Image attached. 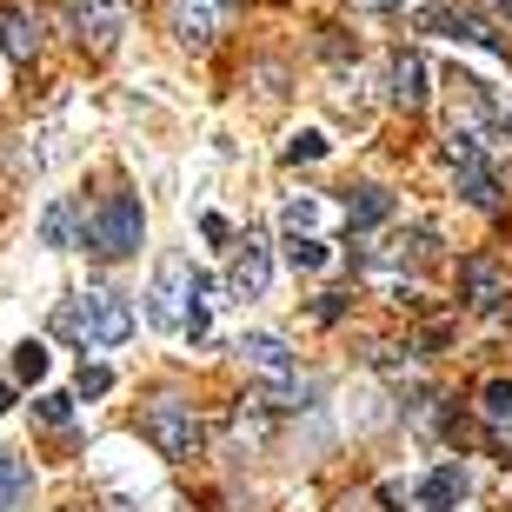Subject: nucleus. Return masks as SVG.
<instances>
[{
	"label": "nucleus",
	"mask_w": 512,
	"mask_h": 512,
	"mask_svg": "<svg viewBox=\"0 0 512 512\" xmlns=\"http://www.w3.org/2000/svg\"><path fill=\"white\" fill-rule=\"evenodd\" d=\"M506 120H512V100H506Z\"/></svg>",
	"instance_id": "bb28decb"
},
{
	"label": "nucleus",
	"mask_w": 512,
	"mask_h": 512,
	"mask_svg": "<svg viewBox=\"0 0 512 512\" xmlns=\"http://www.w3.org/2000/svg\"><path fill=\"white\" fill-rule=\"evenodd\" d=\"M60 333L80 346H127L133 340V306L120 300V293H80V300L60 306Z\"/></svg>",
	"instance_id": "f257e3e1"
},
{
	"label": "nucleus",
	"mask_w": 512,
	"mask_h": 512,
	"mask_svg": "<svg viewBox=\"0 0 512 512\" xmlns=\"http://www.w3.org/2000/svg\"><path fill=\"white\" fill-rule=\"evenodd\" d=\"M147 439L160 446V459H193L200 453V413L187 399H153L147 406Z\"/></svg>",
	"instance_id": "20e7f679"
},
{
	"label": "nucleus",
	"mask_w": 512,
	"mask_h": 512,
	"mask_svg": "<svg viewBox=\"0 0 512 512\" xmlns=\"http://www.w3.org/2000/svg\"><path fill=\"white\" fill-rule=\"evenodd\" d=\"M326 153V133H293V140H286V160H293V167H300V160H320Z\"/></svg>",
	"instance_id": "5701e85b"
},
{
	"label": "nucleus",
	"mask_w": 512,
	"mask_h": 512,
	"mask_svg": "<svg viewBox=\"0 0 512 512\" xmlns=\"http://www.w3.org/2000/svg\"><path fill=\"white\" fill-rule=\"evenodd\" d=\"M479 413L506 426V419H512V380H486V386H479Z\"/></svg>",
	"instance_id": "aec40b11"
},
{
	"label": "nucleus",
	"mask_w": 512,
	"mask_h": 512,
	"mask_svg": "<svg viewBox=\"0 0 512 512\" xmlns=\"http://www.w3.org/2000/svg\"><path fill=\"white\" fill-rule=\"evenodd\" d=\"M14 399H20V386H14V380H0V413H14Z\"/></svg>",
	"instance_id": "b1692460"
},
{
	"label": "nucleus",
	"mask_w": 512,
	"mask_h": 512,
	"mask_svg": "<svg viewBox=\"0 0 512 512\" xmlns=\"http://www.w3.org/2000/svg\"><path fill=\"white\" fill-rule=\"evenodd\" d=\"M320 193H293V200H286V213H280V227H286V240H300V233H313L320 227Z\"/></svg>",
	"instance_id": "a211bd4d"
},
{
	"label": "nucleus",
	"mask_w": 512,
	"mask_h": 512,
	"mask_svg": "<svg viewBox=\"0 0 512 512\" xmlns=\"http://www.w3.org/2000/svg\"><path fill=\"white\" fill-rule=\"evenodd\" d=\"M27 493H34V473H27V459H20L14 446H0V512L20 506Z\"/></svg>",
	"instance_id": "2eb2a0df"
},
{
	"label": "nucleus",
	"mask_w": 512,
	"mask_h": 512,
	"mask_svg": "<svg viewBox=\"0 0 512 512\" xmlns=\"http://www.w3.org/2000/svg\"><path fill=\"white\" fill-rule=\"evenodd\" d=\"M419 512H453L466 499V466H433V473L419 479Z\"/></svg>",
	"instance_id": "f8f14e48"
},
{
	"label": "nucleus",
	"mask_w": 512,
	"mask_h": 512,
	"mask_svg": "<svg viewBox=\"0 0 512 512\" xmlns=\"http://www.w3.org/2000/svg\"><path fill=\"white\" fill-rule=\"evenodd\" d=\"M187 306H193V266L187 260H160L153 293H147V320L160 326V333H180V326H187Z\"/></svg>",
	"instance_id": "39448f33"
},
{
	"label": "nucleus",
	"mask_w": 512,
	"mask_h": 512,
	"mask_svg": "<svg viewBox=\"0 0 512 512\" xmlns=\"http://www.w3.org/2000/svg\"><path fill=\"white\" fill-rule=\"evenodd\" d=\"M380 220H393V193L386 187H353V200H346V227L366 233V227H380Z\"/></svg>",
	"instance_id": "ddd939ff"
},
{
	"label": "nucleus",
	"mask_w": 512,
	"mask_h": 512,
	"mask_svg": "<svg viewBox=\"0 0 512 512\" xmlns=\"http://www.w3.org/2000/svg\"><path fill=\"white\" fill-rule=\"evenodd\" d=\"M0 47H7L14 60H34V47H40V27H34L27 14H20V7H0Z\"/></svg>",
	"instance_id": "4468645a"
},
{
	"label": "nucleus",
	"mask_w": 512,
	"mask_h": 512,
	"mask_svg": "<svg viewBox=\"0 0 512 512\" xmlns=\"http://www.w3.org/2000/svg\"><path fill=\"white\" fill-rule=\"evenodd\" d=\"M459 286H466V306L473 313H499L512 300V273L499 260H486V253H473V260L459 266Z\"/></svg>",
	"instance_id": "1a4fd4ad"
},
{
	"label": "nucleus",
	"mask_w": 512,
	"mask_h": 512,
	"mask_svg": "<svg viewBox=\"0 0 512 512\" xmlns=\"http://www.w3.org/2000/svg\"><path fill=\"white\" fill-rule=\"evenodd\" d=\"M74 233H80V213H74V200H54V207H47V220H40V240H47V247H74Z\"/></svg>",
	"instance_id": "dca6fc26"
},
{
	"label": "nucleus",
	"mask_w": 512,
	"mask_h": 512,
	"mask_svg": "<svg viewBox=\"0 0 512 512\" xmlns=\"http://www.w3.org/2000/svg\"><path fill=\"white\" fill-rule=\"evenodd\" d=\"M100 393H114V373H107V366H80L74 399H100Z\"/></svg>",
	"instance_id": "4be33fe9"
},
{
	"label": "nucleus",
	"mask_w": 512,
	"mask_h": 512,
	"mask_svg": "<svg viewBox=\"0 0 512 512\" xmlns=\"http://www.w3.org/2000/svg\"><path fill=\"white\" fill-rule=\"evenodd\" d=\"M426 80H433V67H426L413 47H399V54L386 60V100H393V107H406V114H413V107H426V94H433Z\"/></svg>",
	"instance_id": "9b49d317"
},
{
	"label": "nucleus",
	"mask_w": 512,
	"mask_h": 512,
	"mask_svg": "<svg viewBox=\"0 0 512 512\" xmlns=\"http://www.w3.org/2000/svg\"><path fill=\"white\" fill-rule=\"evenodd\" d=\"M233 353H240V360H247L253 373L273 386V393H293V380H300V360L286 353L280 333H240V346H233Z\"/></svg>",
	"instance_id": "423d86ee"
},
{
	"label": "nucleus",
	"mask_w": 512,
	"mask_h": 512,
	"mask_svg": "<svg viewBox=\"0 0 512 512\" xmlns=\"http://www.w3.org/2000/svg\"><path fill=\"white\" fill-rule=\"evenodd\" d=\"M240 0H173V40L180 47H213L227 34V20Z\"/></svg>",
	"instance_id": "0eeeda50"
},
{
	"label": "nucleus",
	"mask_w": 512,
	"mask_h": 512,
	"mask_svg": "<svg viewBox=\"0 0 512 512\" xmlns=\"http://www.w3.org/2000/svg\"><path fill=\"white\" fill-rule=\"evenodd\" d=\"M34 419H40V426H67V419H74V393H40Z\"/></svg>",
	"instance_id": "412c9836"
},
{
	"label": "nucleus",
	"mask_w": 512,
	"mask_h": 512,
	"mask_svg": "<svg viewBox=\"0 0 512 512\" xmlns=\"http://www.w3.org/2000/svg\"><path fill=\"white\" fill-rule=\"evenodd\" d=\"M366 7H406V0H366Z\"/></svg>",
	"instance_id": "a878e982"
},
{
	"label": "nucleus",
	"mask_w": 512,
	"mask_h": 512,
	"mask_svg": "<svg viewBox=\"0 0 512 512\" xmlns=\"http://www.w3.org/2000/svg\"><path fill=\"white\" fill-rule=\"evenodd\" d=\"M266 286H273V253H266L260 233H247L233 266H227V293L233 300H266Z\"/></svg>",
	"instance_id": "6e6552de"
},
{
	"label": "nucleus",
	"mask_w": 512,
	"mask_h": 512,
	"mask_svg": "<svg viewBox=\"0 0 512 512\" xmlns=\"http://www.w3.org/2000/svg\"><path fill=\"white\" fill-rule=\"evenodd\" d=\"M286 260L300 266V273H320V266L333 260V253H326V240H320V233H300V240H286Z\"/></svg>",
	"instance_id": "6ab92c4d"
},
{
	"label": "nucleus",
	"mask_w": 512,
	"mask_h": 512,
	"mask_svg": "<svg viewBox=\"0 0 512 512\" xmlns=\"http://www.w3.org/2000/svg\"><path fill=\"white\" fill-rule=\"evenodd\" d=\"M127 20H133V0H80V40L94 54H114Z\"/></svg>",
	"instance_id": "9d476101"
},
{
	"label": "nucleus",
	"mask_w": 512,
	"mask_h": 512,
	"mask_svg": "<svg viewBox=\"0 0 512 512\" xmlns=\"http://www.w3.org/2000/svg\"><path fill=\"white\" fill-rule=\"evenodd\" d=\"M446 160H453L459 200L479 207V213H493L499 207V173H493V160H486V140H479L473 127H459V120H453V133H446Z\"/></svg>",
	"instance_id": "7ed1b4c3"
},
{
	"label": "nucleus",
	"mask_w": 512,
	"mask_h": 512,
	"mask_svg": "<svg viewBox=\"0 0 512 512\" xmlns=\"http://www.w3.org/2000/svg\"><path fill=\"white\" fill-rule=\"evenodd\" d=\"M493 14H499V20H512V0H493Z\"/></svg>",
	"instance_id": "393cba45"
},
{
	"label": "nucleus",
	"mask_w": 512,
	"mask_h": 512,
	"mask_svg": "<svg viewBox=\"0 0 512 512\" xmlns=\"http://www.w3.org/2000/svg\"><path fill=\"white\" fill-rule=\"evenodd\" d=\"M47 366H54V353H47L40 340L14 346V386H40V380H47Z\"/></svg>",
	"instance_id": "f3484780"
},
{
	"label": "nucleus",
	"mask_w": 512,
	"mask_h": 512,
	"mask_svg": "<svg viewBox=\"0 0 512 512\" xmlns=\"http://www.w3.org/2000/svg\"><path fill=\"white\" fill-rule=\"evenodd\" d=\"M140 240H147V213H140V200H133V193L100 200V207L87 213V227H80V247H94L100 260H127Z\"/></svg>",
	"instance_id": "f03ea898"
}]
</instances>
